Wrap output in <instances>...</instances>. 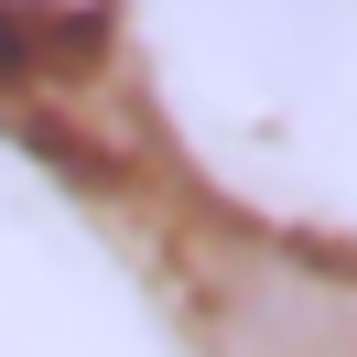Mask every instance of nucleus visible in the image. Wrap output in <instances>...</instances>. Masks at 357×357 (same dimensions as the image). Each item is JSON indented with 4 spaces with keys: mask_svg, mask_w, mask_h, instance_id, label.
Instances as JSON below:
<instances>
[{
    "mask_svg": "<svg viewBox=\"0 0 357 357\" xmlns=\"http://www.w3.org/2000/svg\"><path fill=\"white\" fill-rule=\"evenodd\" d=\"M98 33H109L98 0H0V98H22L54 66H87Z\"/></svg>",
    "mask_w": 357,
    "mask_h": 357,
    "instance_id": "obj_2",
    "label": "nucleus"
},
{
    "mask_svg": "<svg viewBox=\"0 0 357 357\" xmlns=\"http://www.w3.org/2000/svg\"><path fill=\"white\" fill-rule=\"evenodd\" d=\"M227 357H357V271L282 260V249H217L206 271Z\"/></svg>",
    "mask_w": 357,
    "mask_h": 357,
    "instance_id": "obj_1",
    "label": "nucleus"
}]
</instances>
